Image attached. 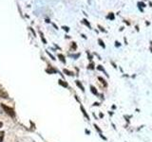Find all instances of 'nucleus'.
<instances>
[{
	"mask_svg": "<svg viewBox=\"0 0 152 142\" xmlns=\"http://www.w3.org/2000/svg\"><path fill=\"white\" fill-rule=\"evenodd\" d=\"M2 108L4 109V111L6 112L8 115H10L11 117H14L15 116V113H14V111H13V109L12 108H11V107H9V106H7V105H5V104H2Z\"/></svg>",
	"mask_w": 152,
	"mask_h": 142,
	"instance_id": "nucleus-1",
	"label": "nucleus"
},
{
	"mask_svg": "<svg viewBox=\"0 0 152 142\" xmlns=\"http://www.w3.org/2000/svg\"><path fill=\"white\" fill-rule=\"evenodd\" d=\"M4 138V132H0V142L3 141Z\"/></svg>",
	"mask_w": 152,
	"mask_h": 142,
	"instance_id": "nucleus-2",
	"label": "nucleus"
},
{
	"mask_svg": "<svg viewBox=\"0 0 152 142\" xmlns=\"http://www.w3.org/2000/svg\"><path fill=\"white\" fill-rule=\"evenodd\" d=\"M81 109H82V111H83V113H84V115L86 116V117H88V116L87 115V113H86V111H85V109L83 108V106H81Z\"/></svg>",
	"mask_w": 152,
	"mask_h": 142,
	"instance_id": "nucleus-3",
	"label": "nucleus"
},
{
	"mask_svg": "<svg viewBox=\"0 0 152 142\" xmlns=\"http://www.w3.org/2000/svg\"><path fill=\"white\" fill-rule=\"evenodd\" d=\"M59 83H60V84H62V85H63V86L66 87V83H63V80H59Z\"/></svg>",
	"mask_w": 152,
	"mask_h": 142,
	"instance_id": "nucleus-4",
	"label": "nucleus"
},
{
	"mask_svg": "<svg viewBox=\"0 0 152 142\" xmlns=\"http://www.w3.org/2000/svg\"><path fill=\"white\" fill-rule=\"evenodd\" d=\"M76 83H77V84H78V86H79V87H80L81 89H82V90H83V91H84V87H83V86H82V85H81L80 83H79V82H78V80H77V82H76Z\"/></svg>",
	"mask_w": 152,
	"mask_h": 142,
	"instance_id": "nucleus-5",
	"label": "nucleus"
},
{
	"mask_svg": "<svg viewBox=\"0 0 152 142\" xmlns=\"http://www.w3.org/2000/svg\"><path fill=\"white\" fill-rule=\"evenodd\" d=\"M91 91H92L94 94H97V91H96V90H95V88H94L93 86H91Z\"/></svg>",
	"mask_w": 152,
	"mask_h": 142,
	"instance_id": "nucleus-6",
	"label": "nucleus"
},
{
	"mask_svg": "<svg viewBox=\"0 0 152 142\" xmlns=\"http://www.w3.org/2000/svg\"><path fill=\"white\" fill-rule=\"evenodd\" d=\"M2 126H3V123H2L1 121H0V128H1Z\"/></svg>",
	"mask_w": 152,
	"mask_h": 142,
	"instance_id": "nucleus-7",
	"label": "nucleus"
},
{
	"mask_svg": "<svg viewBox=\"0 0 152 142\" xmlns=\"http://www.w3.org/2000/svg\"><path fill=\"white\" fill-rule=\"evenodd\" d=\"M0 113H1V111H0Z\"/></svg>",
	"mask_w": 152,
	"mask_h": 142,
	"instance_id": "nucleus-8",
	"label": "nucleus"
}]
</instances>
